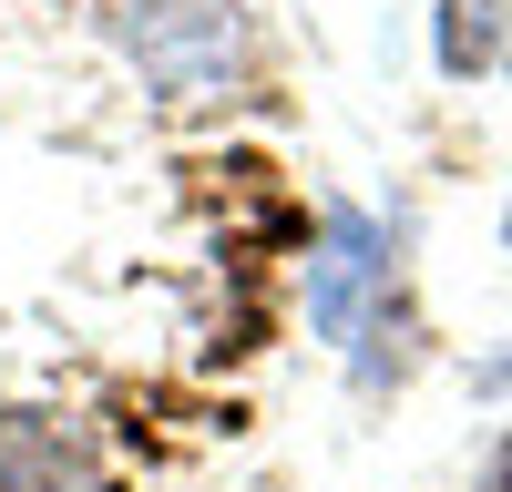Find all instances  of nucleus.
<instances>
[{"mask_svg": "<svg viewBox=\"0 0 512 492\" xmlns=\"http://www.w3.org/2000/svg\"><path fill=\"white\" fill-rule=\"evenodd\" d=\"M123 52L144 62L154 93H226V82L246 72L256 31H246V0H144V21H123Z\"/></svg>", "mask_w": 512, "mask_h": 492, "instance_id": "1", "label": "nucleus"}, {"mask_svg": "<svg viewBox=\"0 0 512 492\" xmlns=\"http://www.w3.org/2000/svg\"><path fill=\"white\" fill-rule=\"evenodd\" d=\"M390 277H400V236L379 216H359V205H328V236L308 257V328L349 349L359 318H369V298H390Z\"/></svg>", "mask_w": 512, "mask_h": 492, "instance_id": "2", "label": "nucleus"}, {"mask_svg": "<svg viewBox=\"0 0 512 492\" xmlns=\"http://www.w3.org/2000/svg\"><path fill=\"white\" fill-rule=\"evenodd\" d=\"M0 492H93V441L72 410H0Z\"/></svg>", "mask_w": 512, "mask_h": 492, "instance_id": "3", "label": "nucleus"}, {"mask_svg": "<svg viewBox=\"0 0 512 492\" xmlns=\"http://www.w3.org/2000/svg\"><path fill=\"white\" fill-rule=\"evenodd\" d=\"M431 52H441L451 82L492 72L512 52V0H441V11H431Z\"/></svg>", "mask_w": 512, "mask_h": 492, "instance_id": "4", "label": "nucleus"}, {"mask_svg": "<svg viewBox=\"0 0 512 492\" xmlns=\"http://www.w3.org/2000/svg\"><path fill=\"white\" fill-rule=\"evenodd\" d=\"M482 492H512V441L492 451V472H482Z\"/></svg>", "mask_w": 512, "mask_h": 492, "instance_id": "5", "label": "nucleus"}, {"mask_svg": "<svg viewBox=\"0 0 512 492\" xmlns=\"http://www.w3.org/2000/svg\"><path fill=\"white\" fill-rule=\"evenodd\" d=\"M502 236H512V216H502Z\"/></svg>", "mask_w": 512, "mask_h": 492, "instance_id": "6", "label": "nucleus"}]
</instances>
